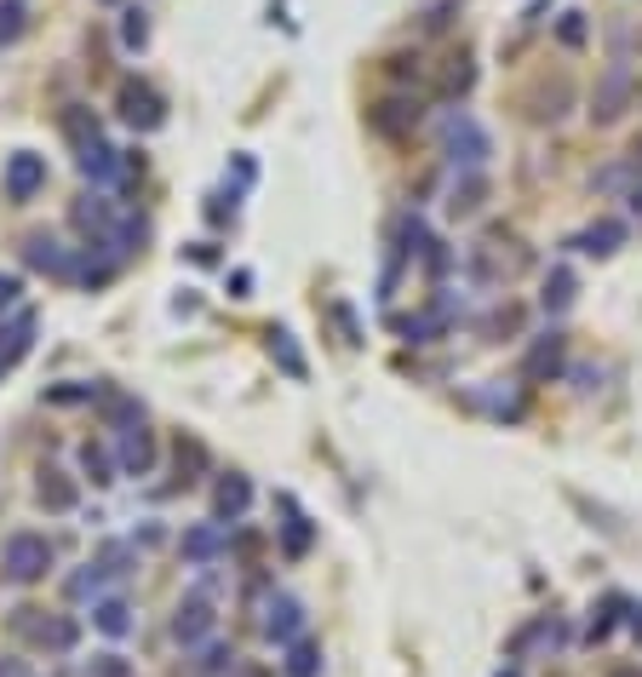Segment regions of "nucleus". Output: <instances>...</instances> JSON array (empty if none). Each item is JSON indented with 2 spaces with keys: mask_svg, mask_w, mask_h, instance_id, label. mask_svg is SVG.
I'll return each instance as SVG.
<instances>
[{
  "mask_svg": "<svg viewBox=\"0 0 642 677\" xmlns=\"http://www.w3.org/2000/svg\"><path fill=\"white\" fill-rule=\"evenodd\" d=\"M608 677H642V666H614Z\"/></svg>",
  "mask_w": 642,
  "mask_h": 677,
  "instance_id": "obj_38",
  "label": "nucleus"
},
{
  "mask_svg": "<svg viewBox=\"0 0 642 677\" xmlns=\"http://www.w3.org/2000/svg\"><path fill=\"white\" fill-rule=\"evenodd\" d=\"M441 144H448V162L459 173H482V162L493 155L488 144V132H482L465 110H453V115H441Z\"/></svg>",
  "mask_w": 642,
  "mask_h": 677,
  "instance_id": "obj_3",
  "label": "nucleus"
},
{
  "mask_svg": "<svg viewBox=\"0 0 642 677\" xmlns=\"http://www.w3.org/2000/svg\"><path fill=\"white\" fill-rule=\"evenodd\" d=\"M40 190H47V155L17 150L7 162V202H35Z\"/></svg>",
  "mask_w": 642,
  "mask_h": 677,
  "instance_id": "obj_9",
  "label": "nucleus"
},
{
  "mask_svg": "<svg viewBox=\"0 0 642 677\" xmlns=\"http://www.w3.org/2000/svg\"><path fill=\"white\" fill-rule=\"evenodd\" d=\"M35 643L47 649V654H69L75 649V621H35Z\"/></svg>",
  "mask_w": 642,
  "mask_h": 677,
  "instance_id": "obj_24",
  "label": "nucleus"
},
{
  "mask_svg": "<svg viewBox=\"0 0 642 677\" xmlns=\"http://www.w3.org/2000/svg\"><path fill=\"white\" fill-rule=\"evenodd\" d=\"M104 580H110V569L104 563H87L80 574H69V597H75V603H87V597L98 603V597H104Z\"/></svg>",
  "mask_w": 642,
  "mask_h": 677,
  "instance_id": "obj_27",
  "label": "nucleus"
},
{
  "mask_svg": "<svg viewBox=\"0 0 642 677\" xmlns=\"http://www.w3.org/2000/svg\"><path fill=\"white\" fill-rule=\"evenodd\" d=\"M230 677H270V672H265V666H241V661H235V666H230Z\"/></svg>",
  "mask_w": 642,
  "mask_h": 677,
  "instance_id": "obj_37",
  "label": "nucleus"
},
{
  "mask_svg": "<svg viewBox=\"0 0 642 677\" xmlns=\"http://www.w3.org/2000/svg\"><path fill=\"white\" fill-rule=\"evenodd\" d=\"M24 29H29V12H24V0H0V47H12Z\"/></svg>",
  "mask_w": 642,
  "mask_h": 677,
  "instance_id": "obj_31",
  "label": "nucleus"
},
{
  "mask_svg": "<svg viewBox=\"0 0 642 677\" xmlns=\"http://www.w3.org/2000/svg\"><path fill=\"white\" fill-rule=\"evenodd\" d=\"M631 213H642V184L631 190Z\"/></svg>",
  "mask_w": 642,
  "mask_h": 677,
  "instance_id": "obj_41",
  "label": "nucleus"
},
{
  "mask_svg": "<svg viewBox=\"0 0 642 677\" xmlns=\"http://www.w3.org/2000/svg\"><path fill=\"white\" fill-rule=\"evenodd\" d=\"M115 465H120V476H150L155 471V436L144 425H127L120 431V448H115Z\"/></svg>",
  "mask_w": 642,
  "mask_h": 677,
  "instance_id": "obj_10",
  "label": "nucleus"
},
{
  "mask_svg": "<svg viewBox=\"0 0 642 677\" xmlns=\"http://www.w3.org/2000/svg\"><path fill=\"white\" fill-rule=\"evenodd\" d=\"M556 368H562V333H545V338L528 350V368H522V373H528V380H551Z\"/></svg>",
  "mask_w": 642,
  "mask_h": 677,
  "instance_id": "obj_22",
  "label": "nucleus"
},
{
  "mask_svg": "<svg viewBox=\"0 0 642 677\" xmlns=\"http://www.w3.org/2000/svg\"><path fill=\"white\" fill-rule=\"evenodd\" d=\"M471 81H476V69H471V58H453V69H448V75H441V87H448L453 98H459V92H471Z\"/></svg>",
  "mask_w": 642,
  "mask_h": 677,
  "instance_id": "obj_33",
  "label": "nucleus"
},
{
  "mask_svg": "<svg viewBox=\"0 0 642 677\" xmlns=\"http://www.w3.org/2000/svg\"><path fill=\"white\" fill-rule=\"evenodd\" d=\"M281 516H287V523H275V528H281V551H287V557H305V551L316 546V528H310V516L298 511L293 494H281Z\"/></svg>",
  "mask_w": 642,
  "mask_h": 677,
  "instance_id": "obj_13",
  "label": "nucleus"
},
{
  "mask_svg": "<svg viewBox=\"0 0 642 677\" xmlns=\"http://www.w3.org/2000/svg\"><path fill=\"white\" fill-rule=\"evenodd\" d=\"M373 127L385 132V138L413 132V127H419V104H413V98H385V104L373 110Z\"/></svg>",
  "mask_w": 642,
  "mask_h": 677,
  "instance_id": "obj_16",
  "label": "nucleus"
},
{
  "mask_svg": "<svg viewBox=\"0 0 642 677\" xmlns=\"http://www.w3.org/2000/svg\"><path fill=\"white\" fill-rule=\"evenodd\" d=\"M270 356L287 380H310V362H305V350H298V338L287 328H270Z\"/></svg>",
  "mask_w": 642,
  "mask_h": 677,
  "instance_id": "obj_18",
  "label": "nucleus"
},
{
  "mask_svg": "<svg viewBox=\"0 0 642 677\" xmlns=\"http://www.w3.org/2000/svg\"><path fill=\"white\" fill-rule=\"evenodd\" d=\"M80 471H87V483H92V488H110L120 465H115V460H110V454L98 448V443H87V448H80Z\"/></svg>",
  "mask_w": 642,
  "mask_h": 677,
  "instance_id": "obj_25",
  "label": "nucleus"
},
{
  "mask_svg": "<svg viewBox=\"0 0 642 677\" xmlns=\"http://www.w3.org/2000/svg\"><path fill=\"white\" fill-rule=\"evenodd\" d=\"M80 677H132V666H127V654H115V649H110V654H92Z\"/></svg>",
  "mask_w": 642,
  "mask_h": 677,
  "instance_id": "obj_32",
  "label": "nucleus"
},
{
  "mask_svg": "<svg viewBox=\"0 0 642 677\" xmlns=\"http://www.w3.org/2000/svg\"><path fill=\"white\" fill-rule=\"evenodd\" d=\"M619 242H626V225H614V218H602V225H591V230H579L568 247H579V253H591V258H608Z\"/></svg>",
  "mask_w": 642,
  "mask_h": 677,
  "instance_id": "obj_19",
  "label": "nucleus"
},
{
  "mask_svg": "<svg viewBox=\"0 0 642 677\" xmlns=\"http://www.w3.org/2000/svg\"><path fill=\"white\" fill-rule=\"evenodd\" d=\"M631 631L642 637V609H631Z\"/></svg>",
  "mask_w": 642,
  "mask_h": 677,
  "instance_id": "obj_40",
  "label": "nucleus"
},
{
  "mask_svg": "<svg viewBox=\"0 0 642 677\" xmlns=\"http://www.w3.org/2000/svg\"><path fill=\"white\" fill-rule=\"evenodd\" d=\"M120 122L138 127V132H155L160 122H167V104H160V92H155V87L127 81V87H120Z\"/></svg>",
  "mask_w": 642,
  "mask_h": 677,
  "instance_id": "obj_8",
  "label": "nucleus"
},
{
  "mask_svg": "<svg viewBox=\"0 0 642 677\" xmlns=\"http://www.w3.org/2000/svg\"><path fill=\"white\" fill-rule=\"evenodd\" d=\"M213 626H218V614H213V597L207 591H190L184 603L172 609V643H184V649L207 643Z\"/></svg>",
  "mask_w": 642,
  "mask_h": 677,
  "instance_id": "obj_6",
  "label": "nucleus"
},
{
  "mask_svg": "<svg viewBox=\"0 0 642 677\" xmlns=\"http://www.w3.org/2000/svg\"><path fill=\"white\" fill-rule=\"evenodd\" d=\"M24 265H29V270H40V276H52V282H75L80 253H75V247H64L57 235L35 230V235H24Z\"/></svg>",
  "mask_w": 642,
  "mask_h": 677,
  "instance_id": "obj_4",
  "label": "nucleus"
},
{
  "mask_svg": "<svg viewBox=\"0 0 642 677\" xmlns=\"http://www.w3.org/2000/svg\"><path fill=\"white\" fill-rule=\"evenodd\" d=\"M120 41H127L132 52L150 41V24H144V12H127V17H120Z\"/></svg>",
  "mask_w": 642,
  "mask_h": 677,
  "instance_id": "obj_34",
  "label": "nucleus"
},
{
  "mask_svg": "<svg viewBox=\"0 0 642 677\" xmlns=\"http://www.w3.org/2000/svg\"><path fill=\"white\" fill-rule=\"evenodd\" d=\"M224 551H230V540H224V523H190L184 534H178V557H184L190 569H213Z\"/></svg>",
  "mask_w": 642,
  "mask_h": 677,
  "instance_id": "obj_7",
  "label": "nucleus"
},
{
  "mask_svg": "<svg viewBox=\"0 0 642 677\" xmlns=\"http://www.w3.org/2000/svg\"><path fill=\"white\" fill-rule=\"evenodd\" d=\"M0 677H17V666H0Z\"/></svg>",
  "mask_w": 642,
  "mask_h": 677,
  "instance_id": "obj_42",
  "label": "nucleus"
},
{
  "mask_svg": "<svg viewBox=\"0 0 642 677\" xmlns=\"http://www.w3.org/2000/svg\"><path fill=\"white\" fill-rule=\"evenodd\" d=\"M631 167L642 173V138H637V150H631Z\"/></svg>",
  "mask_w": 642,
  "mask_h": 677,
  "instance_id": "obj_39",
  "label": "nucleus"
},
{
  "mask_svg": "<svg viewBox=\"0 0 642 677\" xmlns=\"http://www.w3.org/2000/svg\"><path fill=\"white\" fill-rule=\"evenodd\" d=\"M482 195H488V178L482 173H459V184H453V213H476L482 207Z\"/></svg>",
  "mask_w": 642,
  "mask_h": 677,
  "instance_id": "obj_28",
  "label": "nucleus"
},
{
  "mask_svg": "<svg viewBox=\"0 0 642 677\" xmlns=\"http://www.w3.org/2000/svg\"><path fill=\"white\" fill-rule=\"evenodd\" d=\"M104 425H110V431L144 425V403H132V396H104Z\"/></svg>",
  "mask_w": 642,
  "mask_h": 677,
  "instance_id": "obj_26",
  "label": "nucleus"
},
{
  "mask_svg": "<svg viewBox=\"0 0 642 677\" xmlns=\"http://www.w3.org/2000/svg\"><path fill=\"white\" fill-rule=\"evenodd\" d=\"M619 609H631L626 597H608L602 609H591V621H586V643H602V637L614 631V621H619Z\"/></svg>",
  "mask_w": 642,
  "mask_h": 677,
  "instance_id": "obj_30",
  "label": "nucleus"
},
{
  "mask_svg": "<svg viewBox=\"0 0 642 677\" xmlns=\"http://www.w3.org/2000/svg\"><path fill=\"white\" fill-rule=\"evenodd\" d=\"M29 345H35V316H29V310H17V316H12V328H0V373L24 362Z\"/></svg>",
  "mask_w": 642,
  "mask_h": 677,
  "instance_id": "obj_14",
  "label": "nucleus"
},
{
  "mask_svg": "<svg viewBox=\"0 0 642 677\" xmlns=\"http://www.w3.org/2000/svg\"><path fill=\"white\" fill-rule=\"evenodd\" d=\"M499 677H522V672H516V666H511V672H499Z\"/></svg>",
  "mask_w": 642,
  "mask_h": 677,
  "instance_id": "obj_43",
  "label": "nucleus"
},
{
  "mask_svg": "<svg viewBox=\"0 0 642 677\" xmlns=\"http://www.w3.org/2000/svg\"><path fill=\"white\" fill-rule=\"evenodd\" d=\"M258 631H265L275 649L298 643V637H305V603H298L293 591H275L270 603H265V614H258Z\"/></svg>",
  "mask_w": 642,
  "mask_h": 677,
  "instance_id": "obj_5",
  "label": "nucleus"
},
{
  "mask_svg": "<svg viewBox=\"0 0 642 677\" xmlns=\"http://www.w3.org/2000/svg\"><path fill=\"white\" fill-rule=\"evenodd\" d=\"M92 626L120 643V637H132V631H138V614H132V603H127V597H110V591H104V597L92 603Z\"/></svg>",
  "mask_w": 642,
  "mask_h": 677,
  "instance_id": "obj_12",
  "label": "nucleus"
},
{
  "mask_svg": "<svg viewBox=\"0 0 642 677\" xmlns=\"http://www.w3.org/2000/svg\"><path fill=\"white\" fill-rule=\"evenodd\" d=\"M556 643H562V626H556V614H539L534 626H522V631L511 637V654L522 661L528 649H556Z\"/></svg>",
  "mask_w": 642,
  "mask_h": 677,
  "instance_id": "obj_20",
  "label": "nucleus"
},
{
  "mask_svg": "<svg viewBox=\"0 0 642 677\" xmlns=\"http://www.w3.org/2000/svg\"><path fill=\"white\" fill-rule=\"evenodd\" d=\"M75 500L80 494H75V483L64 471H40V506L47 511H75Z\"/></svg>",
  "mask_w": 642,
  "mask_h": 677,
  "instance_id": "obj_23",
  "label": "nucleus"
},
{
  "mask_svg": "<svg viewBox=\"0 0 642 677\" xmlns=\"http://www.w3.org/2000/svg\"><path fill=\"white\" fill-rule=\"evenodd\" d=\"M281 672H287V677H321V643H316V637H298V643H287V661H281Z\"/></svg>",
  "mask_w": 642,
  "mask_h": 677,
  "instance_id": "obj_21",
  "label": "nucleus"
},
{
  "mask_svg": "<svg viewBox=\"0 0 642 677\" xmlns=\"http://www.w3.org/2000/svg\"><path fill=\"white\" fill-rule=\"evenodd\" d=\"M626 92H631V69L626 64H614L608 75H602V87H596V98H591V115H596V122H614V115H619V104H626Z\"/></svg>",
  "mask_w": 642,
  "mask_h": 677,
  "instance_id": "obj_15",
  "label": "nucleus"
},
{
  "mask_svg": "<svg viewBox=\"0 0 642 677\" xmlns=\"http://www.w3.org/2000/svg\"><path fill=\"white\" fill-rule=\"evenodd\" d=\"M64 132L75 138V150H80L75 162H80V173L92 178V190H115V184H127V178H132V162L110 144L104 132H98V122H92L80 104L64 115Z\"/></svg>",
  "mask_w": 642,
  "mask_h": 677,
  "instance_id": "obj_1",
  "label": "nucleus"
},
{
  "mask_svg": "<svg viewBox=\"0 0 642 677\" xmlns=\"http://www.w3.org/2000/svg\"><path fill=\"white\" fill-rule=\"evenodd\" d=\"M0 569H7L12 586L47 580V569H52V540H47V534H35V528L7 534V546H0Z\"/></svg>",
  "mask_w": 642,
  "mask_h": 677,
  "instance_id": "obj_2",
  "label": "nucleus"
},
{
  "mask_svg": "<svg viewBox=\"0 0 642 677\" xmlns=\"http://www.w3.org/2000/svg\"><path fill=\"white\" fill-rule=\"evenodd\" d=\"M247 506H253V483H247V476H241V471L218 476V488H213V523H241Z\"/></svg>",
  "mask_w": 642,
  "mask_h": 677,
  "instance_id": "obj_11",
  "label": "nucleus"
},
{
  "mask_svg": "<svg viewBox=\"0 0 642 677\" xmlns=\"http://www.w3.org/2000/svg\"><path fill=\"white\" fill-rule=\"evenodd\" d=\"M230 666H235V649L224 643V637H207V643H195V661H190L195 677H230Z\"/></svg>",
  "mask_w": 642,
  "mask_h": 677,
  "instance_id": "obj_17",
  "label": "nucleus"
},
{
  "mask_svg": "<svg viewBox=\"0 0 642 677\" xmlns=\"http://www.w3.org/2000/svg\"><path fill=\"white\" fill-rule=\"evenodd\" d=\"M562 47H586V24H579V12H568V17H562Z\"/></svg>",
  "mask_w": 642,
  "mask_h": 677,
  "instance_id": "obj_35",
  "label": "nucleus"
},
{
  "mask_svg": "<svg viewBox=\"0 0 642 677\" xmlns=\"http://www.w3.org/2000/svg\"><path fill=\"white\" fill-rule=\"evenodd\" d=\"M539 305H545V310H568V305H574V270L556 265V270L545 276V298H539Z\"/></svg>",
  "mask_w": 642,
  "mask_h": 677,
  "instance_id": "obj_29",
  "label": "nucleus"
},
{
  "mask_svg": "<svg viewBox=\"0 0 642 677\" xmlns=\"http://www.w3.org/2000/svg\"><path fill=\"white\" fill-rule=\"evenodd\" d=\"M17 293H24V282H17L12 270H0V310H12V305H17Z\"/></svg>",
  "mask_w": 642,
  "mask_h": 677,
  "instance_id": "obj_36",
  "label": "nucleus"
}]
</instances>
